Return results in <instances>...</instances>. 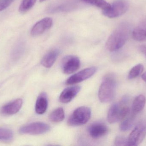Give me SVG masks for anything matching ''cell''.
Segmentation results:
<instances>
[{
  "label": "cell",
  "instance_id": "cell-20",
  "mask_svg": "<svg viewBox=\"0 0 146 146\" xmlns=\"http://www.w3.org/2000/svg\"><path fill=\"white\" fill-rule=\"evenodd\" d=\"M135 115L133 114L129 116V115L121 120L122 122L120 124V129L121 131L125 132L127 131L132 128L134 122Z\"/></svg>",
  "mask_w": 146,
  "mask_h": 146
},
{
  "label": "cell",
  "instance_id": "cell-21",
  "mask_svg": "<svg viewBox=\"0 0 146 146\" xmlns=\"http://www.w3.org/2000/svg\"><path fill=\"white\" fill-rule=\"evenodd\" d=\"M86 3L96 6L103 9V11L108 10L110 7L111 5L105 0H82Z\"/></svg>",
  "mask_w": 146,
  "mask_h": 146
},
{
  "label": "cell",
  "instance_id": "cell-29",
  "mask_svg": "<svg viewBox=\"0 0 146 146\" xmlns=\"http://www.w3.org/2000/svg\"><path fill=\"white\" fill-rule=\"evenodd\" d=\"M44 1H45V0H40V1H41V2H43Z\"/></svg>",
  "mask_w": 146,
  "mask_h": 146
},
{
  "label": "cell",
  "instance_id": "cell-8",
  "mask_svg": "<svg viewBox=\"0 0 146 146\" xmlns=\"http://www.w3.org/2000/svg\"><path fill=\"white\" fill-rule=\"evenodd\" d=\"M97 71V68L94 67L85 69L69 77L66 81V84L72 85L80 83L92 77Z\"/></svg>",
  "mask_w": 146,
  "mask_h": 146
},
{
  "label": "cell",
  "instance_id": "cell-24",
  "mask_svg": "<svg viewBox=\"0 0 146 146\" xmlns=\"http://www.w3.org/2000/svg\"><path fill=\"white\" fill-rule=\"evenodd\" d=\"M13 138V132L10 129L0 127V140L9 141Z\"/></svg>",
  "mask_w": 146,
  "mask_h": 146
},
{
  "label": "cell",
  "instance_id": "cell-17",
  "mask_svg": "<svg viewBox=\"0 0 146 146\" xmlns=\"http://www.w3.org/2000/svg\"><path fill=\"white\" fill-rule=\"evenodd\" d=\"M25 49V44L23 40H20L13 48L11 53V59L13 61H19L24 54Z\"/></svg>",
  "mask_w": 146,
  "mask_h": 146
},
{
  "label": "cell",
  "instance_id": "cell-18",
  "mask_svg": "<svg viewBox=\"0 0 146 146\" xmlns=\"http://www.w3.org/2000/svg\"><path fill=\"white\" fill-rule=\"evenodd\" d=\"M146 103V98L144 95H139L136 97L132 105L133 114L135 115L142 111Z\"/></svg>",
  "mask_w": 146,
  "mask_h": 146
},
{
  "label": "cell",
  "instance_id": "cell-3",
  "mask_svg": "<svg viewBox=\"0 0 146 146\" xmlns=\"http://www.w3.org/2000/svg\"><path fill=\"white\" fill-rule=\"evenodd\" d=\"M127 97H124L119 103L112 105L108 111L107 119L110 123H114L129 115L130 109L127 105Z\"/></svg>",
  "mask_w": 146,
  "mask_h": 146
},
{
  "label": "cell",
  "instance_id": "cell-13",
  "mask_svg": "<svg viewBox=\"0 0 146 146\" xmlns=\"http://www.w3.org/2000/svg\"><path fill=\"white\" fill-rule=\"evenodd\" d=\"M80 91L79 86H74L65 89L61 93L59 100L61 103H67L73 100Z\"/></svg>",
  "mask_w": 146,
  "mask_h": 146
},
{
  "label": "cell",
  "instance_id": "cell-16",
  "mask_svg": "<svg viewBox=\"0 0 146 146\" xmlns=\"http://www.w3.org/2000/svg\"><path fill=\"white\" fill-rule=\"evenodd\" d=\"M48 107V99L45 93H42L37 99L35 105V111L38 115L44 114Z\"/></svg>",
  "mask_w": 146,
  "mask_h": 146
},
{
  "label": "cell",
  "instance_id": "cell-26",
  "mask_svg": "<svg viewBox=\"0 0 146 146\" xmlns=\"http://www.w3.org/2000/svg\"><path fill=\"white\" fill-rule=\"evenodd\" d=\"M14 0H0V12L9 7Z\"/></svg>",
  "mask_w": 146,
  "mask_h": 146
},
{
  "label": "cell",
  "instance_id": "cell-22",
  "mask_svg": "<svg viewBox=\"0 0 146 146\" xmlns=\"http://www.w3.org/2000/svg\"><path fill=\"white\" fill-rule=\"evenodd\" d=\"M36 0H23L19 8L20 13H25L29 11L34 6Z\"/></svg>",
  "mask_w": 146,
  "mask_h": 146
},
{
  "label": "cell",
  "instance_id": "cell-6",
  "mask_svg": "<svg viewBox=\"0 0 146 146\" xmlns=\"http://www.w3.org/2000/svg\"><path fill=\"white\" fill-rule=\"evenodd\" d=\"M50 127L44 123L34 122L21 127L19 133L23 134L40 135L48 132Z\"/></svg>",
  "mask_w": 146,
  "mask_h": 146
},
{
  "label": "cell",
  "instance_id": "cell-7",
  "mask_svg": "<svg viewBox=\"0 0 146 146\" xmlns=\"http://www.w3.org/2000/svg\"><path fill=\"white\" fill-rule=\"evenodd\" d=\"M146 135V123L137 125L130 133L128 139L129 146H138L141 143Z\"/></svg>",
  "mask_w": 146,
  "mask_h": 146
},
{
  "label": "cell",
  "instance_id": "cell-14",
  "mask_svg": "<svg viewBox=\"0 0 146 146\" xmlns=\"http://www.w3.org/2000/svg\"><path fill=\"white\" fill-rule=\"evenodd\" d=\"M133 38L137 41H146V18L140 22L132 32Z\"/></svg>",
  "mask_w": 146,
  "mask_h": 146
},
{
  "label": "cell",
  "instance_id": "cell-28",
  "mask_svg": "<svg viewBox=\"0 0 146 146\" xmlns=\"http://www.w3.org/2000/svg\"><path fill=\"white\" fill-rule=\"evenodd\" d=\"M141 77H142V79L146 82V72L142 74Z\"/></svg>",
  "mask_w": 146,
  "mask_h": 146
},
{
  "label": "cell",
  "instance_id": "cell-2",
  "mask_svg": "<svg viewBox=\"0 0 146 146\" xmlns=\"http://www.w3.org/2000/svg\"><path fill=\"white\" fill-rule=\"evenodd\" d=\"M117 81L113 74L109 73L104 77L98 91V97L102 103L113 100L115 95Z\"/></svg>",
  "mask_w": 146,
  "mask_h": 146
},
{
  "label": "cell",
  "instance_id": "cell-9",
  "mask_svg": "<svg viewBox=\"0 0 146 146\" xmlns=\"http://www.w3.org/2000/svg\"><path fill=\"white\" fill-rule=\"evenodd\" d=\"M80 65V59L74 55L65 57L62 61L61 67L64 73L70 74L78 70Z\"/></svg>",
  "mask_w": 146,
  "mask_h": 146
},
{
  "label": "cell",
  "instance_id": "cell-15",
  "mask_svg": "<svg viewBox=\"0 0 146 146\" xmlns=\"http://www.w3.org/2000/svg\"><path fill=\"white\" fill-rule=\"evenodd\" d=\"M59 54L60 51L58 49L51 50L43 57L41 63L45 67H51L57 59Z\"/></svg>",
  "mask_w": 146,
  "mask_h": 146
},
{
  "label": "cell",
  "instance_id": "cell-27",
  "mask_svg": "<svg viewBox=\"0 0 146 146\" xmlns=\"http://www.w3.org/2000/svg\"><path fill=\"white\" fill-rule=\"evenodd\" d=\"M139 49L140 51L143 53L146 57V45H141Z\"/></svg>",
  "mask_w": 146,
  "mask_h": 146
},
{
  "label": "cell",
  "instance_id": "cell-5",
  "mask_svg": "<svg viewBox=\"0 0 146 146\" xmlns=\"http://www.w3.org/2000/svg\"><path fill=\"white\" fill-rule=\"evenodd\" d=\"M129 7V4L126 0H117L111 5L109 9L103 11V14L110 18H116L126 13Z\"/></svg>",
  "mask_w": 146,
  "mask_h": 146
},
{
  "label": "cell",
  "instance_id": "cell-4",
  "mask_svg": "<svg viewBox=\"0 0 146 146\" xmlns=\"http://www.w3.org/2000/svg\"><path fill=\"white\" fill-rule=\"evenodd\" d=\"M91 110L90 108L82 106L74 111L68 121L69 126H79L86 123L90 119Z\"/></svg>",
  "mask_w": 146,
  "mask_h": 146
},
{
  "label": "cell",
  "instance_id": "cell-11",
  "mask_svg": "<svg viewBox=\"0 0 146 146\" xmlns=\"http://www.w3.org/2000/svg\"><path fill=\"white\" fill-rule=\"evenodd\" d=\"M108 128L102 123L96 122L90 125L88 132L90 136L94 139H98L106 135L108 133Z\"/></svg>",
  "mask_w": 146,
  "mask_h": 146
},
{
  "label": "cell",
  "instance_id": "cell-12",
  "mask_svg": "<svg viewBox=\"0 0 146 146\" xmlns=\"http://www.w3.org/2000/svg\"><path fill=\"white\" fill-rule=\"evenodd\" d=\"M23 100L18 99L2 106L0 109V113L4 115H11L18 113L21 109Z\"/></svg>",
  "mask_w": 146,
  "mask_h": 146
},
{
  "label": "cell",
  "instance_id": "cell-1",
  "mask_svg": "<svg viewBox=\"0 0 146 146\" xmlns=\"http://www.w3.org/2000/svg\"><path fill=\"white\" fill-rule=\"evenodd\" d=\"M130 25L127 22L120 24L111 34L106 43V47L110 51L120 49L126 43L130 33Z\"/></svg>",
  "mask_w": 146,
  "mask_h": 146
},
{
  "label": "cell",
  "instance_id": "cell-23",
  "mask_svg": "<svg viewBox=\"0 0 146 146\" xmlns=\"http://www.w3.org/2000/svg\"><path fill=\"white\" fill-rule=\"evenodd\" d=\"M144 70V66L141 64H137L136 66L133 67L129 71L128 75V78L129 79L137 78Z\"/></svg>",
  "mask_w": 146,
  "mask_h": 146
},
{
  "label": "cell",
  "instance_id": "cell-19",
  "mask_svg": "<svg viewBox=\"0 0 146 146\" xmlns=\"http://www.w3.org/2000/svg\"><path fill=\"white\" fill-rule=\"evenodd\" d=\"M49 120L52 122L59 123L65 118V112L62 108H59L53 111L49 115Z\"/></svg>",
  "mask_w": 146,
  "mask_h": 146
},
{
  "label": "cell",
  "instance_id": "cell-10",
  "mask_svg": "<svg viewBox=\"0 0 146 146\" xmlns=\"http://www.w3.org/2000/svg\"><path fill=\"white\" fill-rule=\"evenodd\" d=\"M53 25V20L51 18L47 17L37 22L33 27L31 34L33 36L41 35L49 29Z\"/></svg>",
  "mask_w": 146,
  "mask_h": 146
},
{
  "label": "cell",
  "instance_id": "cell-25",
  "mask_svg": "<svg viewBox=\"0 0 146 146\" xmlns=\"http://www.w3.org/2000/svg\"><path fill=\"white\" fill-rule=\"evenodd\" d=\"M114 143L115 146H129L128 139L122 136H117L115 139Z\"/></svg>",
  "mask_w": 146,
  "mask_h": 146
}]
</instances>
